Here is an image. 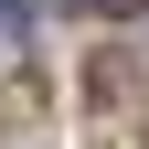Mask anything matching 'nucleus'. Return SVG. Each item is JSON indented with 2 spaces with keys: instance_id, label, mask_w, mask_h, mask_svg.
<instances>
[{
  "instance_id": "obj_1",
  "label": "nucleus",
  "mask_w": 149,
  "mask_h": 149,
  "mask_svg": "<svg viewBox=\"0 0 149 149\" xmlns=\"http://www.w3.org/2000/svg\"><path fill=\"white\" fill-rule=\"evenodd\" d=\"M22 32H32V0H0V53H22Z\"/></svg>"
},
{
  "instance_id": "obj_2",
  "label": "nucleus",
  "mask_w": 149,
  "mask_h": 149,
  "mask_svg": "<svg viewBox=\"0 0 149 149\" xmlns=\"http://www.w3.org/2000/svg\"><path fill=\"white\" fill-rule=\"evenodd\" d=\"M74 11H139V0H74Z\"/></svg>"
}]
</instances>
